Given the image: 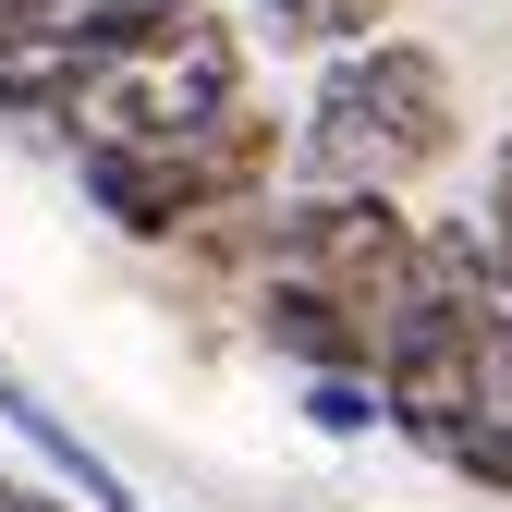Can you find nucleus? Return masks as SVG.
<instances>
[{"label":"nucleus","mask_w":512,"mask_h":512,"mask_svg":"<svg viewBox=\"0 0 512 512\" xmlns=\"http://www.w3.org/2000/svg\"><path fill=\"white\" fill-rule=\"evenodd\" d=\"M464 147V86L427 37H366V49H330L317 98L293 110V171L330 183V196H403L415 171H439Z\"/></svg>","instance_id":"obj_1"},{"label":"nucleus","mask_w":512,"mask_h":512,"mask_svg":"<svg viewBox=\"0 0 512 512\" xmlns=\"http://www.w3.org/2000/svg\"><path fill=\"white\" fill-rule=\"evenodd\" d=\"M281 159H293V110H256V98H232L220 122H171V135L74 147V183H86V208H98L122 244L171 256V244L196 232L208 208H232V196H269V171H281Z\"/></svg>","instance_id":"obj_2"},{"label":"nucleus","mask_w":512,"mask_h":512,"mask_svg":"<svg viewBox=\"0 0 512 512\" xmlns=\"http://www.w3.org/2000/svg\"><path fill=\"white\" fill-rule=\"evenodd\" d=\"M378 403H391V439H415L427 464L476 427V342H464L427 293L391 317V342H378Z\"/></svg>","instance_id":"obj_3"},{"label":"nucleus","mask_w":512,"mask_h":512,"mask_svg":"<svg viewBox=\"0 0 512 512\" xmlns=\"http://www.w3.org/2000/svg\"><path fill=\"white\" fill-rule=\"evenodd\" d=\"M0 427H13L25 452L61 476V500H74V512H147V500H135V476H122V464L98 452V439H74V415H49V403L25 391V378H0Z\"/></svg>","instance_id":"obj_4"},{"label":"nucleus","mask_w":512,"mask_h":512,"mask_svg":"<svg viewBox=\"0 0 512 512\" xmlns=\"http://www.w3.org/2000/svg\"><path fill=\"white\" fill-rule=\"evenodd\" d=\"M256 37H281L305 61H330V49H366V37H391L403 25V0H244Z\"/></svg>","instance_id":"obj_5"},{"label":"nucleus","mask_w":512,"mask_h":512,"mask_svg":"<svg viewBox=\"0 0 512 512\" xmlns=\"http://www.w3.org/2000/svg\"><path fill=\"white\" fill-rule=\"evenodd\" d=\"M305 427L317 439H378V427H391L378 366H305Z\"/></svg>","instance_id":"obj_6"},{"label":"nucleus","mask_w":512,"mask_h":512,"mask_svg":"<svg viewBox=\"0 0 512 512\" xmlns=\"http://www.w3.org/2000/svg\"><path fill=\"white\" fill-rule=\"evenodd\" d=\"M476 220H488V232H500V256H512V135L488 147V208H476Z\"/></svg>","instance_id":"obj_7"},{"label":"nucleus","mask_w":512,"mask_h":512,"mask_svg":"<svg viewBox=\"0 0 512 512\" xmlns=\"http://www.w3.org/2000/svg\"><path fill=\"white\" fill-rule=\"evenodd\" d=\"M0 378H13V354H0Z\"/></svg>","instance_id":"obj_8"}]
</instances>
